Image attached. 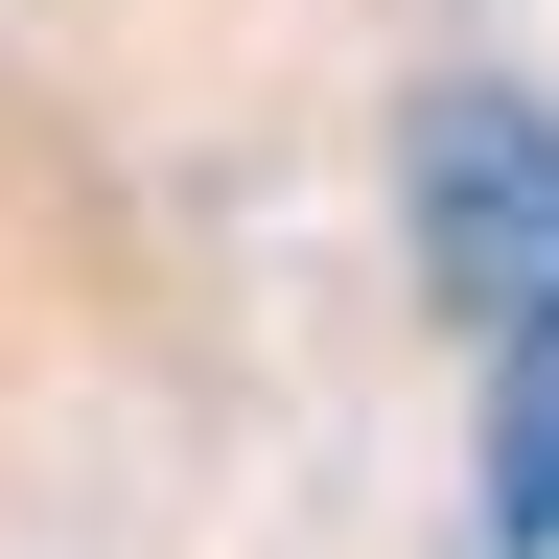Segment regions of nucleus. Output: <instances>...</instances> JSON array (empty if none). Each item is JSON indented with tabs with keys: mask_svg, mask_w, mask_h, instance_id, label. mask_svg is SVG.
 Masks as SVG:
<instances>
[{
	"mask_svg": "<svg viewBox=\"0 0 559 559\" xmlns=\"http://www.w3.org/2000/svg\"><path fill=\"white\" fill-rule=\"evenodd\" d=\"M419 280H443V326H489L513 349L536 304H559V117L536 94H419Z\"/></svg>",
	"mask_w": 559,
	"mask_h": 559,
	"instance_id": "1",
	"label": "nucleus"
},
{
	"mask_svg": "<svg viewBox=\"0 0 559 559\" xmlns=\"http://www.w3.org/2000/svg\"><path fill=\"white\" fill-rule=\"evenodd\" d=\"M489 559H559V304L489 349Z\"/></svg>",
	"mask_w": 559,
	"mask_h": 559,
	"instance_id": "2",
	"label": "nucleus"
}]
</instances>
